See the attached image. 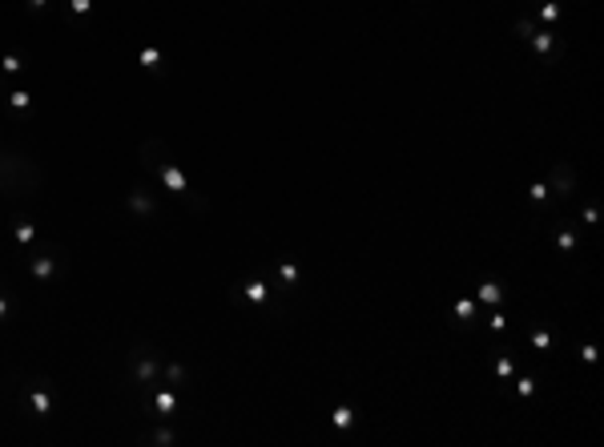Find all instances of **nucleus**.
<instances>
[{"instance_id": "f257e3e1", "label": "nucleus", "mask_w": 604, "mask_h": 447, "mask_svg": "<svg viewBox=\"0 0 604 447\" xmlns=\"http://www.w3.org/2000/svg\"><path fill=\"white\" fill-rule=\"evenodd\" d=\"M141 153L149 157V166L157 169V177H162V181L169 185V189H173V194H177V198H194V189H189V181H185V173L177 169V162L169 157V149H165V145L157 141V137H149Z\"/></svg>"}, {"instance_id": "f03ea898", "label": "nucleus", "mask_w": 604, "mask_h": 447, "mask_svg": "<svg viewBox=\"0 0 604 447\" xmlns=\"http://www.w3.org/2000/svg\"><path fill=\"white\" fill-rule=\"evenodd\" d=\"M28 403H33V411H37V415H49V411H53V395L45 391V387H33Z\"/></svg>"}, {"instance_id": "7ed1b4c3", "label": "nucleus", "mask_w": 604, "mask_h": 447, "mask_svg": "<svg viewBox=\"0 0 604 447\" xmlns=\"http://www.w3.org/2000/svg\"><path fill=\"white\" fill-rule=\"evenodd\" d=\"M153 407H157L162 415H173V411H177V399H173V391H157V399H153Z\"/></svg>"}, {"instance_id": "20e7f679", "label": "nucleus", "mask_w": 604, "mask_h": 447, "mask_svg": "<svg viewBox=\"0 0 604 447\" xmlns=\"http://www.w3.org/2000/svg\"><path fill=\"white\" fill-rule=\"evenodd\" d=\"M56 270V258H33V278H49Z\"/></svg>"}, {"instance_id": "39448f33", "label": "nucleus", "mask_w": 604, "mask_h": 447, "mask_svg": "<svg viewBox=\"0 0 604 447\" xmlns=\"http://www.w3.org/2000/svg\"><path fill=\"white\" fill-rule=\"evenodd\" d=\"M153 375H157V363L145 355V359L137 363V379H141V383H153Z\"/></svg>"}, {"instance_id": "423d86ee", "label": "nucleus", "mask_w": 604, "mask_h": 447, "mask_svg": "<svg viewBox=\"0 0 604 447\" xmlns=\"http://www.w3.org/2000/svg\"><path fill=\"white\" fill-rule=\"evenodd\" d=\"M129 206H133L137 214H149V210H153V206H149V198H145V189H133V194H129Z\"/></svg>"}, {"instance_id": "0eeeda50", "label": "nucleus", "mask_w": 604, "mask_h": 447, "mask_svg": "<svg viewBox=\"0 0 604 447\" xmlns=\"http://www.w3.org/2000/svg\"><path fill=\"white\" fill-rule=\"evenodd\" d=\"M246 298H250V302H266V286H262V282H250V286H246Z\"/></svg>"}, {"instance_id": "6e6552de", "label": "nucleus", "mask_w": 604, "mask_h": 447, "mask_svg": "<svg viewBox=\"0 0 604 447\" xmlns=\"http://www.w3.org/2000/svg\"><path fill=\"white\" fill-rule=\"evenodd\" d=\"M351 423H355V411L351 407H338L334 411V427H351Z\"/></svg>"}, {"instance_id": "1a4fd4ad", "label": "nucleus", "mask_w": 604, "mask_h": 447, "mask_svg": "<svg viewBox=\"0 0 604 447\" xmlns=\"http://www.w3.org/2000/svg\"><path fill=\"white\" fill-rule=\"evenodd\" d=\"M480 298H484V302H499L503 294H499V286H492V282H484V286H480Z\"/></svg>"}, {"instance_id": "9d476101", "label": "nucleus", "mask_w": 604, "mask_h": 447, "mask_svg": "<svg viewBox=\"0 0 604 447\" xmlns=\"http://www.w3.org/2000/svg\"><path fill=\"white\" fill-rule=\"evenodd\" d=\"M157 60H162V49H145V53H141V65H145V69H157Z\"/></svg>"}, {"instance_id": "9b49d317", "label": "nucleus", "mask_w": 604, "mask_h": 447, "mask_svg": "<svg viewBox=\"0 0 604 447\" xmlns=\"http://www.w3.org/2000/svg\"><path fill=\"white\" fill-rule=\"evenodd\" d=\"M28 105H33V97H28L24 89H16V93H12V109H28Z\"/></svg>"}, {"instance_id": "f8f14e48", "label": "nucleus", "mask_w": 604, "mask_h": 447, "mask_svg": "<svg viewBox=\"0 0 604 447\" xmlns=\"http://www.w3.org/2000/svg\"><path fill=\"white\" fill-rule=\"evenodd\" d=\"M33 234H37V230H33L28 222H20V226H16V242H24V246H28V242H33Z\"/></svg>"}, {"instance_id": "ddd939ff", "label": "nucleus", "mask_w": 604, "mask_h": 447, "mask_svg": "<svg viewBox=\"0 0 604 447\" xmlns=\"http://www.w3.org/2000/svg\"><path fill=\"white\" fill-rule=\"evenodd\" d=\"M532 41H536V53H548V49H552V37H548V33H532Z\"/></svg>"}, {"instance_id": "4468645a", "label": "nucleus", "mask_w": 604, "mask_h": 447, "mask_svg": "<svg viewBox=\"0 0 604 447\" xmlns=\"http://www.w3.org/2000/svg\"><path fill=\"white\" fill-rule=\"evenodd\" d=\"M282 278L294 286V282H298V266H294V262H282Z\"/></svg>"}, {"instance_id": "2eb2a0df", "label": "nucleus", "mask_w": 604, "mask_h": 447, "mask_svg": "<svg viewBox=\"0 0 604 447\" xmlns=\"http://www.w3.org/2000/svg\"><path fill=\"white\" fill-rule=\"evenodd\" d=\"M0 69H4V73H20V56H4Z\"/></svg>"}, {"instance_id": "dca6fc26", "label": "nucleus", "mask_w": 604, "mask_h": 447, "mask_svg": "<svg viewBox=\"0 0 604 447\" xmlns=\"http://www.w3.org/2000/svg\"><path fill=\"white\" fill-rule=\"evenodd\" d=\"M516 37H524V41H532V24H528V20H516Z\"/></svg>"}, {"instance_id": "f3484780", "label": "nucleus", "mask_w": 604, "mask_h": 447, "mask_svg": "<svg viewBox=\"0 0 604 447\" xmlns=\"http://www.w3.org/2000/svg\"><path fill=\"white\" fill-rule=\"evenodd\" d=\"M540 16H544V20H548V24H552V20H556V0H548V4H544V8H540Z\"/></svg>"}, {"instance_id": "a211bd4d", "label": "nucleus", "mask_w": 604, "mask_h": 447, "mask_svg": "<svg viewBox=\"0 0 604 447\" xmlns=\"http://www.w3.org/2000/svg\"><path fill=\"white\" fill-rule=\"evenodd\" d=\"M93 8V0H73V12H89Z\"/></svg>"}, {"instance_id": "6ab92c4d", "label": "nucleus", "mask_w": 604, "mask_h": 447, "mask_svg": "<svg viewBox=\"0 0 604 447\" xmlns=\"http://www.w3.org/2000/svg\"><path fill=\"white\" fill-rule=\"evenodd\" d=\"M4 310H8V302H4V298H0V318H4Z\"/></svg>"}, {"instance_id": "aec40b11", "label": "nucleus", "mask_w": 604, "mask_h": 447, "mask_svg": "<svg viewBox=\"0 0 604 447\" xmlns=\"http://www.w3.org/2000/svg\"><path fill=\"white\" fill-rule=\"evenodd\" d=\"M41 4H45V0H33V8H41Z\"/></svg>"}]
</instances>
